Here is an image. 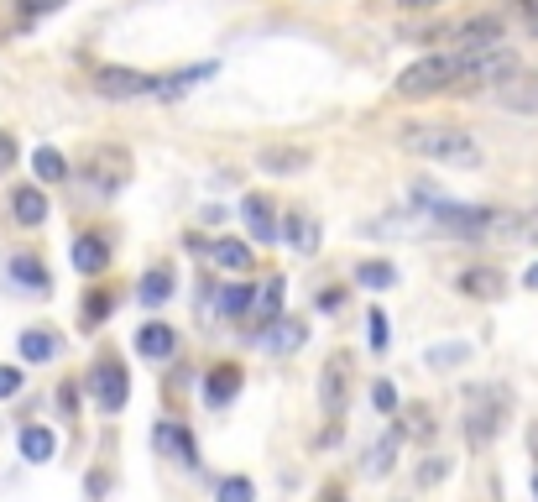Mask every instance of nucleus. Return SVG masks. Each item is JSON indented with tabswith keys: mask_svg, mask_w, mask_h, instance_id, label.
Instances as JSON below:
<instances>
[{
	"mask_svg": "<svg viewBox=\"0 0 538 502\" xmlns=\"http://www.w3.org/2000/svg\"><path fill=\"white\" fill-rule=\"evenodd\" d=\"M397 147L424 157V163H439V168H481L486 163L476 136L465 126H450V121H408L397 131Z\"/></svg>",
	"mask_w": 538,
	"mask_h": 502,
	"instance_id": "1",
	"label": "nucleus"
},
{
	"mask_svg": "<svg viewBox=\"0 0 538 502\" xmlns=\"http://www.w3.org/2000/svg\"><path fill=\"white\" fill-rule=\"evenodd\" d=\"M455 74H460V53L450 48V53H429V58L408 63L392 89L403 100H434V95H444V89H455Z\"/></svg>",
	"mask_w": 538,
	"mask_h": 502,
	"instance_id": "2",
	"label": "nucleus"
},
{
	"mask_svg": "<svg viewBox=\"0 0 538 502\" xmlns=\"http://www.w3.org/2000/svg\"><path fill=\"white\" fill-rule=\"evenodd\" d=\"M502 419H507V387H471L465 393V440H471V450H486L497 440Z\"/></svg>",
	"mask_w": 538,
	"mask_h": 502,
	"instance_id": "3",
	"label": "nucleus"
},
{
	"mask_svg": "<svg viewBox=\"0 0 538 502\" xmlns=\"http://www.w3.org/2000/svg\"><path fill=\"white\" fill-rule=\"evenodd\" d=\"M350 372H356V356L350 351H335L319 372V408H324V419H335V424L350 408Z\"/></svg>",
	"mask_w": 538,
	"mask_h": 502,
	"instance_id": "4",
	"label": "nucleus"
},
{
	"mask_svg": "<svg viewBox=\"0 0 538 502\" xmlns=\"http://www.w3.org/2000/svg\"><path fill=\"white\" fill-rule=\"evenodd\" d=\"M502 32H507L502 16H471V21H460V27L434 32V42H455L460 53H481V48H502Z\"/></svg>",
	"mask_w": 538,
	"mask_h": 502,
	"instance_id": "5",
	"label": "nucleus"
},
{
	"mask_svg": "<svg viewBox=\"0 0 538 502\" xmlns=\"http://www.w3.org/2000/svg\"><path fill=\"white\" fill-rule=\"evenodd\" d=\"M89 393H95L100 414H121L126 398H131V377H126L121 361H115V356L95 361V372H89Z\"/></svg>",
	"mask_w": 538,
	"mask_h": 502,
	"instance_id": "6",
	"label": "nucleus"
},
{
	"mask_svg": "<svg viewBox=\"0 0 538 502\" xmlns=\"http://www.w3.org/2000/svg\"><path fill=\"white\" fill-rule=\"evenodd\" d=\"M152 89H157V79L142 74V68L110 63V68H100V74H95V95H105V100H136V95H152Z\"/></svg>",
	"mask_w": 538,
	"mask_h": 502,
	"instance_id": "7",
	"label": "nucleus"
},
{
	"mask_svg": "<svg viewBox=\"0 0 538 502\" xmlns=\"http://www.w3.org/2000/svg\"><path fill=\"white\" fill-rule=\"evenodd\" d=\"M68 262H74V272H84V278H100V272L110 267V241L100 231H84L74 241V251H68Z\"/></svg>",
	"mask_w": 538,
	"mask_h": 502,
	"instance_id": "8",
	"label": "nucleus"
},
{
	"mask_svg": "<svg viewBox=\"0 0 538 502\" xmlns=\"http://www.w3.org/2000/svg\"><path fill=\"white\" fill-rule=\"evenodd\" d=\"M403 440H408V435H403V424H392L387 435L366 450V476H371V482H382V476H392L397 455H403Z\"/></svg>",
	"mask_w": 538,
	"mask_h": 502,
	"instance_id": "9",
	"label": "nucleus"
},
{
	"mask_svg": "<svg viewBox=\"0 0 538 502\" xmlns=\"http://www.w3.org/2000/svg\"><path fill=\"white\" fill-rule=\"evenodd\" d=\"M152 445H157V450H173L183 466H199V445H194V435H189L178 419H162V424L152 429Z\"/></svg>",
	"mask_w": 538,
	"mask_h": 502,
	"instance_id": "10",
	"label": "nucleus"
},
{
	"mask_svg": "<svg viewBox=\"0 0 538 502\" xmlns=\"http://www.w3.org/2000/svg\"><path fill=\"white\" fill-rule=\"evenodd\" d=\"M173 351H178L173 325H162V319H147V325L136 330V356H147V361H168Z\"/></svg>",
	"mask_w": 538,
	"mask_h": 502,
	"instance_id": "11",
	"label": "nucleus"
},
{
	"mask_svg": "<svg viewBox=\"0 0 538 502\" xmlns=\"http://www.w3.org/2000/svg\"><path fill=\"white\" fill-rule=\"evenodd\" d=\"M314 163V152L309 147H267L262 157H256V168L272 173V178H288V173H303Z\"/></svg>",
	"mask_w": 538,
	"mask_h": 502,
	"instance_id": "12",
	"label": "nucleus"
},
{
	"mask_svg": "<svg viewBox=\"0 0 538 502\" xmlns=\"http://www.w3.org/2000/svg\"><path fill=\"white\" fill-rule=\"evenodd\" d=\"M283 293H288L283 278H267L262 288L251 293V319H256V330H267L272 319H283Z\"/></svg>",
	"mask_w": 538,
	"mask_h": 502,
	"instance_id": "13",
	"label": "nucleus"
},
{
	"mask_svg": "<svg viewBox=\"0 0 538 502\" xmlns=\"http://www.w3.org/2000/svg\"><path fill=\"white\" fill-rule=\"evenodd\" d=\"M241 215H246V225H251V241H256V246H272L277 231H283V225H277V215H272V204L256 199V194L241 204Z\"/></svg>",
	"mask_w": 538,
	"mask_h": 502,
	"instance_id": "14",
	"label": "nucleus"
},
{
	"mask_svg": "<svg viewBox=\"0 0 538 502\" xmlns=\"http://www.w3.org/2000/svg\"><path fill=\"white\" fill-rule=\"evenodd\" d=\"M502 267H465L460 272V293H471V299H502Z\"/></svg>",
	"mask_w": 538,
	"mask_h": 502,
	"instance_id": "15",
	"label": "nucleus"
},
{
	"mask_svg": "<svg viewBox=\"0 0 538 502\" xmlns=\"http://www.w3.org/2000/svg\"><path fill=\"white\" fill-rule=\"evenodd\" d=\"M236 393H241V367H215L204 377V403L209 408H225Z\"/></svg>",
	"mask_w": 538,
	"mask_h": 502,
	"instance_id": "16",
	"label": "nucleus"
},
{
	"mask_svg": "<svg viewBox=\"0 0 538 502\" xmlns=\"http://www.w3.org/2000/svg\"><path fill=\"white\" fill-rule=\"evenodd\" d=\"M11 215H16V225H42V220H48V199H42V189L21 184L11 194Z\"/></svg>",
	"mask_w": 538,
	"mask_h": 502,
	"instance_id": "17",
	"label": "nucleus"
},
{
	"mask_svg": "<svg viewBox=\"0 0 538 502\" xmlns=\"http://www.w3.org/2000/svg\"><path fill=\"white\" fill-rule=\"evenodd\" d=\"M136 299H142L147 309L168 304V299H173V267H152V272H142V283H136Z\"/></svg>",
	"mask_w": 538,
	"mask_h": 502,
	"instance_id": "18",
	"label": "nucleus"
},
{
	"mask_svg": "<svg viewBox=\"0 0 538 502\" xmlns=\"http://www.w3.org/2000/svg\"><path fill=\"white\" fill-rule=\"evenodd\" d=\"M209 74H215V63H199V68H178V74L157 79V89H152V95H162V100H178V95H189V89H194L199 79H209Z\"/></svg>",
	"mask_w": 538,
	"mask_h": 502,
	"instance_id": "19",
	"label": "nucleus"
},
{
	"mask_svg": "<svg viewBox=\"0 0 538 502\" xmlns=\"http://www.w3.org/2000/svg\"><path fill=\"white\" fill-rule=\"evenodd\" d=\"M262 346L267 351H283V356L298 351L303 346V319H272V325L262 330Z\"/></svg>",
	"mask_w": 538,
	"mask_h": 502,
	"instance_id": "20",
	"label": "nucleus"
},
{
	"mask_svg": "<svg viewBox=\"0 0 538 502\" xmlns=\"http://www.w3.org/2000/svg\"><path fill=\"white\" fill-rule=\"evenodd\" d=\"M209 257H215V267H225V272H246L256 251H251V241L225 236V241H215V246H209Z\"/></svg>",
	"mask_w": 538,
	"mask_h": 502,
	"instance_id": "21",
	"label": "nucleus"
},
{
	"mask_svg": "<svg viewBox=\"0 0 538 502\" xmlns=\"http://www.w3.org/2000/svg\"><path fill=\"white\" fill-rule=\"evenodd\" d=\"M283 236L293 241V251H303V257H314V251H319V225L303 215V210H293V215L283 220Z\"/></svg>",
	"mask_w": 538,
	"mask_h": 502,
	"instance_id": "22",
	"label": "nucleus"
},
{
	"mask_svg": "<svg viewBox=\"0 0 538 502\" xmlns=\"http://www.w3.org/2000/svg\"><path fill=\"white\" fill-rule=\"evenodd\" d=\"M11 278H16L21 288H32V293H48V288H53L48 267H42L37 257H27V251H16V257H11Z\"/></svg>",
	"mask_w": 538,
	"mask_h": 502,
	"instance_id": "23",
	"label": "nucleus"
},
{
	"mask_svg": "<svg viewBox=\"0 0 538 502\" xmlns=\"http://www.w3.org/2000/svg\"><path fill=\"white\" fill-rule=\"evenodd\" d=\"M251 293H256L251 283H225V288L215 293V309H220L225 319H246V314H251Z\"/></svg>",
	"mask_w": 538,
	"mask_h": 502,
	"instance_id": "24",
	"label": "nucleus"
},
{
	"mask_svg": "<svg viewBox=\"0 0 538 502\" xmlns=\"http://www.w3.org/2000/svg\"><path fill=\"white\" fill-rule=\"evenodd\" d=\"M53 450H58V435L53 429H42V424H32V429H21V455H27V461H53Z\"/></svg>",
	"mask_w": 538,
	"mask_h": 502,
	"instance_id": "25",
	"label": "nucleus"
},
{
	"mask_svg": "<svg viewBox=\"0 0 538 502\" xmlns=\"http://www.w3.org/2000/svg\"><path fill=\"white\" fill-rule=\"evenodd\" d=\"M32 173L42 178V184H63V178H68L63 152H58V147H37V152H32Z\"/></svg>",
	"mask_w": 538,
	"mask_h": 502,
	"instance_id": "26",
	"label": "nucleus"
},
{
	"mask_svg": "<svg viewBox=\"0 0 538 502\" xmlns=\"http://www.w3.org/2000/svg\"><path fill=\"white\" fill-rule=\"evenodd\" d=\"M58 356V335L53 330H27L21 335V361H53Z\"/></svg>",
	"mask_w": 538,
	"mask_h": 502,
	"instance_id": "27",
	"label": "nucleus"
},
{
	"mask_svg": "<svg viewBox=\"0 0 538 502\" xmlns=\"http://www.w3.org/2000/svg\"><path fill=\"white\" fill-rule=\"evenodd\" d=\"M356 283L382 293V288H392V283H397V267H392V262H361V267H356Z\"/></svg>",
	"mask_w": 538,
	"mask_h": 502,
	"instance_id": "28",
	"label": "nucleus"
},
{
	"mask_svg": "<svg viewBox=\"0 0 538 502\" xmlns=\"http://www.w3.org/2000/svg\"><path fill=\"white\" fill-rule=\"evenodd\" d=\"M444 476H450V455H424V466H418V487H439Z\"/></svg>",
	"mask_w": 538,
	"mask_h": 502,
	"instance_id": "29",
	"label": "nucleus"
},
{
	"mask_svg": "<svg viewBox=\"0 0 538 502\" xmlns=\"http://www.w3.org/2000/svg\"><path fill=\"white\" fill-rule=\"evenodd\" d=\"M63 6H68V0H16V16H21V21H27V27H32V21L53 16V11H63Z\"/></svg>",
	"mask_w": 538,
	"mask_h": 502,
	"instance_id": "30",
	"label": "nucleus"
},
{
	"mask_svg": "<svg viewBox=\"0 0 538 502\" xmlns=\"http://www.w3.org/2000/svg\"><path fill=\"white\" fill-rule=\"evenodd\" d=\"M366 330H371V335H366V346H371V351H387V346H392V335H387V314H382V309H366Z\"/></svg>",
	"mask_w": 538,
	"mask_h": 502,
	"instance_id": "31",
	"label": "nucleus"
},
{
	"mask_svg": "<svg viewBox=\"0 0 538 502\" xmlns=\"http://www.w3.org/2000/svg\"><path fill=\"white\" fill-rule=\"evenodd\" d=\"M220 502H256L251 476H225V482H220Z\"/></svg>",
	"mask_w": 538,
	"mask_h": 502,
	"instance_id": "32",
	"label": "nucleus"
},
{
	"mask_svg": "<svg viewBox=\"0 0 538 502\" xmlns=\"http://www.w3.org/2000/svg\"><path fill=\"white\" fill-rule=\"evenodd\" d=\"M105 314H115V299H110V293H89V299H84V330H95Z\"/></svg>",
	"mask_w": 538,
	"mask_h": 502,
	"instance_id": "33",
	"label": "nucleus"
},
{
	"mask_svg": "<svg viewBox=\"0 0 538 502\" xmlns=\"http://www.w3.org/2000/svg\"><path fill=\"white\" fill-rule=\"evenodd\" d=\"M371 408H377V414H397V387L377 382V387H371Z\"/></svg>",
	"mask_w": 538,
	"mask_h": 502,
	"instance_id": "34",
	"label": "nucleus"
},
{
	"mask_svg": "<svg viewBox=\"0 0 538 502\" xmlns=\"http://www.w3.org/2000/svg\"><path fill=\"white\" fill-rule=\"evenodd\" d=\"M465 356H471L465 346H434V351H429V367H460Z\"/></svg>",
	"mask_w": 538,
	"mask_h": 502,
	"instance_id": "35",
	"label": "nucleus"
},
{
	"mask_svg": "<svg viewBox=\"0 0 538 502\" xmlns=\"http://www.w3.org/2000/svg\"><path fill=\"white\" fill-rule=\"evenodd\" d=\"M21 382H27V377H21V367H0V398H16Z\"/></svg>",
	"mask_w": 538,
	"mask_h": 502,
	"instance_id": "36",
	"label": "nucleus"
},
{
	"mask_svg": "<svg viewBox=\"0 0 538 502\" xmlns=\"http://www.w3.org/2000/svg\"><path fill=\"white\" fill-rule=\"evenodd\" d=\"M345 304V293L340 288H324V293H314V309H324V314H335Z\"/></svg>",
	"mask_w": 538,
	"mask_h": 502,
	"instance_id": "37",
	"label": "nucleus"
},
{
	"mask_svg": "<svg viewBox=\"0 0 538 502\" xmlns=\"http://www.w3.org/2000/svg\"><path fill=\"white\" fill-rule=\"evenodd\" d=\"M16 168V142H11V131H0V173H11Z\"/></svg>",
	"mask_w": 538,
	"mask_h": 502,
	"instance_id": "38",
	"label": "nucleus"
},
{
	"mask_svg": "<svg viewBox=\"0 0 538 502\" xmlns=\"http://www.w3.org/2000/svg\"><path fill=\"white\" fill-rule=\"evenodd\" d=\"M58 403H63V414L74 419V408H79V387H68V382H63V387H58Z\"/></svg>",
	"mask_w": 538,
	"mask_h": 502,
	"instance_id": "39",
	"label": "nucleus"
},
{
	"mask_svg": "<svg viewBox=\"0 0 538 502\" xmlns=\"http://www.w3.org/2000/svg\"><path fill=\"white\" fill-rule=\"evenodd\" d=\"M403 11H434V6H444V0H397Z\"/></svg>",
	"mask_w": 538,
	"mask_h": 502,
	"instance_id": "40",
	"label": "nucleus"
},
{
	"mask_svg": "<svg viewBox=\"0 0 538 502\" xmlns=\"http://www.w3.org/2000/svg\"><path fill=\"white\" fill-rule=\"evenodd\" d=\"M523 288H528V293H538V262H533V267L523 272Z\"/></svg>",
	"mask_w": 538,
	"mask_h": 502,
	"instance_id": "41",
	"label": "nucleus"
},
{
	"mask_svg": "<svg viewBox=\"0 0 538 502\" xmlns=\"http://www.w3.org/2000/svg\"><path fill=\"white\" fill-rule=\"evenodd\" d=\"M528 440H533V455H538V424H533V429H528Z\"/></svg>",
	"mask_w": 538,
	"mask_h": 502,
	"instance_id": "42",
	"label": "nucleus"
},
{
	"mask_svg": "<svg viewBox=\"0 0 538 502\" xmlns=\"http://www.w3.org/2000/svg\"><path fill=\"white\" fill-rule=\"evenodd\" d=\"M523 27H528V32H533V37H538V16H533V21H523Z\"/></svg>",
	"mask_w": 538,
	"mask_h": 502,
	"instance_id": "43",
	"label": "nucleus"
},
{
	"mask_svg": "<svg viewBox=\"0 0 538 502\" xmlns=\"http://www.w3.org/2000/svg\"><path fill=\"white\" fill-rule=\"evenodd\" d=\"M533 502H538V476H533Z\"/></svg>",
	"mask_w": 538,
	"mask_h": 502,
	"instance_id": "44",
	"label": "nucleus"
},
{
	"mask_svg": "<svg viewBox=\"0 0 538 502\" xmlns=\"http://www.w3.org/2000/svg\"><path fill=\"white\" fill-rule=\"evenodd\" d=\"M533 95H538V79H533Z\"/></svg>",
	"mask_w": 538,
	"mask_h": 502,
	"instance_id": "45",
	"label": "nucleus"
}]
</instances>
